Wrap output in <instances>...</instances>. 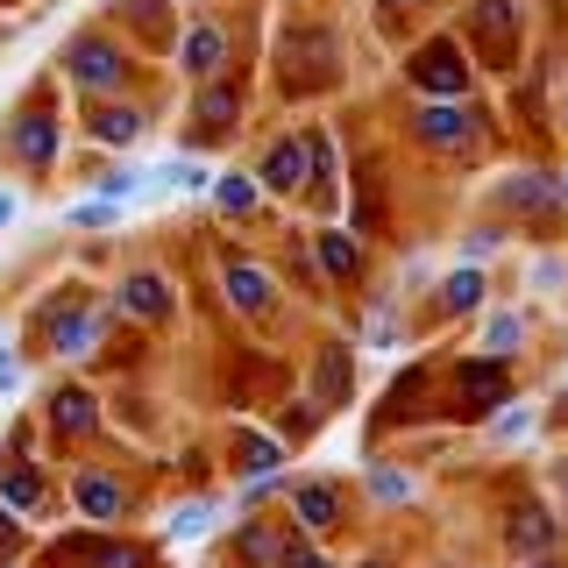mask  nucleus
Segmentation results:
<instances>
[{
  "instance_id": "nucleus-27",
  "label": "nucleus",
  "mask_w": 568,
  "mask_h": 568,
  "mask_svg": "<svg viewBox=\"0 0 568 568\" xmlns=\"http://www.w3.org/2000/svg\"><path fill=\"white\" fill-rule=\"evenodd\" d=\"M93 192H100V200H135V192H142V171L135 164H106L93 178Z\"/></svg>"
},
{
  "instance_id": "nucleus-22",
  "label": "nucleus",
  "mask_w": 568,
  "mask_h": 568,
  "mask_svg": "<svg viewBox=\"0 0 568 568\" xmlns=\"http://www.w3.org/2000/svg\"><path fill=\"white\" fill-rule=\"evenodd\" d=\"M206 192H213V206H221L227 221H248V213H256V200H263V185H256L248 171H221Z\"/></svg>"
},
{
  "instance_id": "nucleus-17",
  "label": "nucleus",
  "mask_w": 568,
  "mask_h": 568,
  "mask_svg": "<svg viewBox=\"0 0 568 568\" xmlns=\"http://www.w3.org/2000/svg\"><path fill=\"white\" fill-rule=\"evenodd\" d=\"M348 384H355V363H348V348H342V342H327V348H320V369H313V405H320V413L348 405Z\"/></svg>"
},
{
  "instance_id": "nucleus-13",
  "label": "nucleus",
  "mask_w": 568,
  "mask_h": 568,
  "mask_svg": "<svg viewBox=\"0 0 568 568\" xmlns=\"http://www.w3.org/2000/svg\"><path fill=\"white\" fill-rule=\"evenodd\" d=\"M43 426H50L58 440H79V434H93V426H100V405H93V390H79V384L50 390V405H43Z\"/></svg>"
},
{
  "instance_id": "nucleus-26",
  "label": "nucleus",
  "mask_w": 568,
  "mask_h": 568,
  "mask_svg": "<svg viewBox=\"0 0 568 568\" xmlns=\"http://www.w3.org/2000/svg\"><path fill=\"white\" fill-rule=\"evenodd\" d=\"M213 519H221V511H213L206 497H192V505H178V519L164 532H171V540H200V532H213Z\"/></svg>"
},
{
  "instance_id": "nucleus-5",
  "label": "nucleus",
  "mask_w": 568,
  "mask_h": 568,
  "mask_svg": "<svg viewBox=\"0 0 568 568\" xmlns=\"http://www.w3.org/2000/svg\"><path fill=\"white\" fill-rule=\"evenodd\" d=\"M8 150L22 156L29 171H50V164H58V150H64L58 106H22V114H14V129H8Z\"/></svg>"
},
{
  "instance_id": "nucleus-37",
  "label": "nucleus",
  "mask_w": 568,
  "mask_h": 568,
  "mask_svg": "<svg viewBox=\"0 0 568 568\" xmlns=\"http://www.w3.org/2000/svg\"><path fill=\"white\" fill-rule=\"evenodd\" d=\"M526 568H568L561 555H547V547H532V555H526Z\"/></svg>"
},
{
  "instance_id": "nucleus-16",
  "label": "nucleus",
  "mask_w": 568,
  "mask_h": 568,
  "mask_svg": "<svg viewBox=\"0 0 568 568\" xmlns=\"http://www.w3.org/2000/svg\"><path fill=\"white\" fill-rule=\"evenodd\" d=\"M85 129H93V142H106V150H129V142L150 129V114H142V106H129V100H100Z\"/></svg>"
},
{
  "instance_id": "nucleus-34",
  "label": "nucleus",
  "mask_w": 568,
  "mask_h": 568,
  "mask_svg": "<svg viewBox=\"0 0 568 568\" xmlns=\"http://www.w3.org/2000/svg\"><path fill=\"white\" fill-rule=\"evenodd\" d=\"M497 242H505V227H469V235H462V256H469V263H484Z\"/></svg>"
},
{
  "instance_id": "nucleus-7",
  "label": "nucleus",
  "mask_w": 568,
  "mask_h": 568,
  "mask_svg": "<svg viewBox=\"0 0 568 568\" xmlns=\"http://www.w3.org/2000/svg\"><path fill=\"white\" fill-rule=\"evenodd\" d=\"M71 505L85 511V519L93 526H114V519H129V484H121V476H106V469H79L71 476Z\"/></svg>"
},
{
  "instance_id": "nucleus-28",
  "label": "nucleus",
  "mask_w": 568,
  "mask_h": 568,
  "mask_svg": "<svg viewBox=\"0 0 568 568\" xmlns=\"http://www.w3.org/2000/svg\"><path fill=\"white\" fill-rule=\"evenodd\" d=\"M277 547H284V532H256V526H242V561H248V568H277Z\"/></svg>"
},
{
  "instance_id": "nucleus-42",
  "label": "nucleus",
  "mask_w": 568,
  "mask_h": 568,
  "mask_svg": "<svg viewBox=\"0 0 568 568\" xmlns=\"http://www.w3.org/2000/svg\"><path fill=\"white\" fill-rule=\"evenodd\" d=\"M398 8H413V0H398Z\"/></svg>"
},
{
  "instance_id": "nucleus-29",
  "label": "nucleus",
  "mask_w": 568,
  "mask_h": 568,
  "mask_svg": "<svg viewBox=\"0 0 568 568\" xmlns=\"http://www.w3.org/2000/svg\"><path fill=\"white\" fill-rule=\"evenodd\" d=\"M369 497H377V505H405V497H413V476L405 469H369Z\"/></svg>"
},
{
  "instance_id": "nucleus-20",
  "label": "nucleus",
  "mask_w": 568,
  "mask_h": 568,
  "mask_svg": "<svg viewBox=\"0 0 568 568\" xmlns=\"http://www.w3.org/2000/svg\"><path fill=\"white\" fill-rule=\"evenodd\" d=\"M0 505L8 511H43V476L29 469V455L0 462Z\"/></svg>"
},
{
  "instance_id": "nucleus-24",
  "label": "nucleus",
  "mask_w": 568,
  "mask_h": 568,
  "mask_svg": "<svg viewBox=\"0 0 568 568\" xmlns=\"http://www.w3.org/2000/svg\"><path fill=\"white\" fill-rule=\"evenodd\" d=\"M277 462H284L277 434H242L235 440V476H263V469H277Z\"/></svg>"
},
{
  "instance_id": "nucleus-9",
  "label": "nucleus",
  "mask_w": 568,
  "mask_h": 568,
  "mask_svg": "<svg viewBox=\"0 0 568 568\" xmlns=\"http://www.w3.org/2000/svg\"><path fill=\"white\" fill-rule=\"evenodd\" d=\"M256 185L277 192V200L306 192V142H298V135H277L271 150H263V164H256Z\"/></svg>"
},
{
  "instance_id": "nucleus-12",
  "label": "nucleus",
  "mask_w": 568,
  "mask_h": 568,
  "mask_svg": "<svg viewBox=\"0 0 568 568\" xmlns=\"http://www.w3.org/2000/svg\"><path fill=\"white\" fill-rule=\"evenodd\" d=\"M114 306L121 313H135V320H171V277H156V271H129L114 284Z\"/></svg>"
},
{
  "instance_id": "nucleus-43",
  "label": "nucleus",
  "mask_w": 568,
  "mask_h": 568,
  "mask_svg": "<svg viewBox=\"0 0 568 568\" xmlns=\"http://www.w3.org/2000/svg\"><path fill=\"white\" fill-rule=\"evenodd\" d=\"M0 348H8V342H0Z\"/></svg>"
},
{
  "instance_id": "nucleus-2",
  "label": "nucleus",
  "mask_w": 568,
  "mask_h": 568,
  "mask_svg": "<svg viewBox=\"0 0 568 568\" xmlns=\"http://www.w3.org/2000/svg\"><path fill=\"white\" fill-rule=\"evenodd\" d=\"M106 298H79V292H64L58 306L43 313V334H50V355H71V363H79V355H93L100 348V327H106Z\"/></svg>"
},
{
  "instance_id": "nucleus-23",
  "label": "nucleus",
  "mask_w": 568,
  "mask_h": 568,
  "mask_svg": "<svg viewBox=\"0 0 568 568\" xmlns=\"http://www.w3.org/2000/svg\"><path fill=\"white\" fill-rule=\"evenodd\" d=\"M505 540H511V555H532V547H547V540H555V511H547V505H519V519L505 526Z\"/></svg>"
},
{
  "instance_id": "nucleus-33",
  "label": "nucleus",
  "mask_w": 568,
  "mask_h": 568,
  "mask_svg": "<svg viewBox=\"0 0 568 568\" xmlns=\"http://www.w3.org/2000/svg\"><path fill=\"white\" fill-rule=\"evenodd\" d=\"M277 568H327V561H320L313 547H306V532H284V547H277Z\"/></svg>"
},
{
  "instance_id": "nucleus-21",
  "label": "nucleus",
  "mask_w": 568,
  "mask_h": 568,
  "mask_svg": "<svg viewBox=\"0 0 568 568\" xmlns=\"http://www.w3.org/2000/svg\"><path fill=\"white\" fill-rule=\"evenodd\" d=\"M313 248H320V271H327L334 284L363 271V242H355L348 227H320V242H313Z\"/></svg>"
},
{
  "instance_id": "nucleus-39",
  "label": "nucleus",
  "mask_w": 568,
  "mask_h": 568,
  "mask_svg": "<svg viewBox=\"0 0 568 568\" xmlns=\"http://www.w3.org/2000/svg\"><path fill=\"white\" fill-rule=\"evenodd\" d=\"M0 555H14V519H0Z\"/></svg>"
},
{
  "instance_id": "nucleus-35",
  "label": "nucleus",
  "mask_w": 568,
  "mask_h": 568,
  "mask_svg": "<svg viewBox=\"0 0 568 568\" xmlns=\"http://www.w3.org/2000/svg\"><path fill=\"white\" fill-rule=\"evenodd\" d=\"M561 271H568L561 256H540V263H532V284H540V292H555V284H561Z\"/></svg>"
},
{
  "instance_id": "nucleus-4",
  "label": "nucleus",
  "mask_w": 568,
  "mask_h": 568,
  "mask_svg": "<svg viewBox=\"0 0 568 568\" xmlns=\"http://www.w3.org/2000/svg\"><path fill=\"white\" fill-rule=\"evenodd\" d=\"M405 71H413V85L426 100H462V93H469V50H462L455 36H434Z\"/></svg>"
},
{
  "instance_id": "nucleus-3",
  "label": "nucleus",
  "mask_w": 568,
  "mask_h": 568,
  "mask_svg": "<svg viewBox=\"0 0 568 568\" xmlns=\"http://www.w3.org/2000/svg\"><path fill=\"white\" fill-rule=\"evenodd\" d=\"M129 50L114 43V36H79V43L64 50V79L85 85V93H114V85H129Z\"/></svg>"
},
{
  "instance_id": "nucleus-14",
  "label": "nucleus",
  "mask_w": 568,
  "mask_h": 568,
  "mask_svg": "<svg viewBox=\"0 0 568 568\" xmlns=\"http://www.w3.org/2000/svg\"><path fill=\"white\" fill-rule=\"evenodd\" d=\"M271 284H277V277L263 271V263H242V256H235V263L221 271V298H227L235 313H271V298H277Z\"/></svg>"
},
{
  "instance_id": "nucleus-10",
  "label": "nucleus",
  "mask_w": 568,
  "mask_h": 568,
  "mask_svg": "<svg viewBox=\"0 0 568 568\" xmlns=\"http://www.w3.org/2000/svg\"><path fill=\"white\" fill-rule=\"evenodd\" d=\"M178 71H185V79H221L227 71V29L221 22H192L185 43H178Z\"/></svg>"
},
{
  "instance_id": "nucleus-32",
  "label": "nucleus",
  "mask_w": 568,
  "mask_h": 568,
  "mask_svg": "<svg viewBox=\"0 0 568 568\" xmlns=\"http://www.w3.org/2000/svg\"><path fill=\"white\" fill-rule=\"evenodd\" d=\"M363 334H369V348H398V342H405V334H398V320H390V298H384L377 313H369V327H363Z\"/></svg>"
},
{
  "instance_id": "nucleus-25",
  "label": "nucleus",
  "mask_w": 568,
  "mask_h": 568,
  "mask_svg": "<svg viewBox=\"0 0 568 568\" xmlns=\"http://www.w3.org/2000/svg\"><path fill=\"white\" fill-rule=\"evenodd\" d=\"M526 348V313H490L484 320V355H519Z\"/></svg>"
},
{
  "instance_id": "nucleus-36",
  "label": "nucleus",
  "mask_w": 568,
  "mask_h": 568,
  "mask_svg": "<svg viewBox=\"0 0 568 568\" xmlns=\"http://www.w3.org/2000/svg\"><path fill=\"white\" fill-rule=\"evenodd\" d=\"M0 390H22V363H14L8 348H0Z\"/></svg>"
},
{
  "instance_id": "nucleus-30",
  "label": "nucleus",
  "mask_w": 568,
  "mask_h": 568,
  "mask_svg": "<svg viewBox=\"0 0 568 568\" xmlns=\"http://www.w3.org/2000/svg\"><path fill=\"white\" fill-rule=\"evenodd\" d=\"M490 434L497 440H526L532 434V413H526V405H490Z\"/></svg>"
},
{
  "instance_id": "nucleus-31",
  "label": "nucleus",
  "mask_w": 568,
  "mask_h": 568,
  "mask_svg": "<svg viewBox=\"0 0 568 568\" xmlns=\"http://www.w3.org/2000/svg\"><path fill=\"white\" fill-rule=\"evenodd\" d=\"M114 221H121V200H85L64 213V227H114Z\"/></svg>"
},
{
  "instance_id": "nucleus-41",
  "label": "nucleus",
  "mask_w": 568,
  "mask_h": 568,
  "mask_svg": "<svg viewBox=\"0 0 568 568\" xmlns=\"http://www.w3.org/2000/svg\"><path fill=\"white\" fill-rule=\"evenodd\" d=\"M561 398H568V377H561Z\"/></svg>"
},
{
  "instance_id": "nucleus-15",
  "label": "nucleus",
  "mask_w": 568,
  "mask_h": 568,
  "mask_svg": "<svg viewBox=\"0 0 568 568\" xmlns=\"http://www.w3.org/2000/svg\"><path fill=\"white\" fill-rule=\"evenodd\" d=\"M292 519H298V532H334V526H342V490H334L327 476L298 484L292 490Z\"/></svg>"
},
{
  "instance_id": "nucleus-38",
  "label": "nucleus",
  "mask_w": 568,
  "mask_h": 568,
  "mask_svg": "<svg viewBox=\"0 0 568 568\" xmlns=\"http://www.w3.org/2000/svg\"><path fill=\"white\" fill-rule=\"evenodd\" d=\"M14 213H22V200H14V192H0V227H14Z\"/></svg>"
},
{
  "instance_id": "nucleus-8",
  "label": "nucleus",
  "mask_w": 568,
  "mask_h": 568,
  "mask_svg": "<svg viewBox=\"0 0 568 568\" xmlns=\"http://www.w3.org/2000/svg\"><path fill=\"white\" fill-rule=\"evenodd\" d=\"M497 206H511V213H555V206H568V178H555V171H511L505 185H497Z\"/></svg>"
},
{
  "instance_id": "nucleus-18",
  "label": "nucleus",
  "mask_w": 568,
  "mask_h": 568,
  "mask_svg": "<svg viewBox=\"0 0 568 568\" xmlns=\"http://www.w3.org/2000/svg\"><path fill=\"white\" fill-rule=\"evenodd\" d=\"M434 298H440V313H448V320H469V313L490 298V277L476 271V263H462V271L440 277V292H434Z\"/></svg>"
},
{
  "instance_id": "nucleus-1",
  "label": "nucleus",
  "mask_w": 568,
  "mask_h": 568,
  "mask_svg": "<svg viewBox=\"0 0 568 568\" xmlns=\"http://www.w3.org/2000/svg\"><path fill=\"white\" fill-rule=\"evenodd\" d=\"M334 29H284L277 43V85H292V93H313V85H334L342 79V64H334Z\"/></svg>"
},
{
  "instance_id": "nucleus-11",
  "label": "nucleus",
  "mask_w": 568,
  "mask_h": 568,
  "mask_svg": "<svg viewBox=\"0 0 568 568\" xmlns=\"http://www.w3.org/2000/svg\"><path fill=\"white\" fill-rule=\"evenodd\" d=\"M462 29H469L476 43H490V50H497L490 64H511L505 50L519 43V0H476V8H469V22H462Z\"/></svg>"
},
{
  "instance_id": "nucleus-19",
  "label": "nucleus",
  "mask_w": 568,
  "mask_h": 568,
  "mask_svg": "<svg viewBox=\"0 0 568 568\" xmlns=\"http://www.w3.org/2000/svg\"><path fill=\"white\" fill-rule=\"evenodd\" d=\"M200 85H206V93L192 100V114H200V135H227V129L242 121V93H235V85H213V79H200Z\"/></svg>"
},
{
  "instance_id": "nucleus-40",
  "label": "nucleus",
  "mask_w": 568,
  "mask_h": 568,
  "mask_svg": "<svg viewBox=\"0 0 568 568\" xmlns=\"http://www.w3.org/2000/svg\"><path fill=\"white\" fill-rule=\"evenodd\" d=\"M363 568H390V561H363Z\"/></svg>"
},
{
  "instance_id": "nucleus-6",
  "label": "nucleus",
  "mask_w": 568,
  "mask_h": 568,
  "mask_svg": "<svg viewBox=\"0 0 568 568\" xmlns=\"http://www.w3.org/2000/svg\"><path fill=\"white\" fill-rule=\"evenodd\" d=\"M476 129H484V121H476L469 100H426L413 114V135L426 142V150H469Z\"/></svg>"
}]
</instances>
